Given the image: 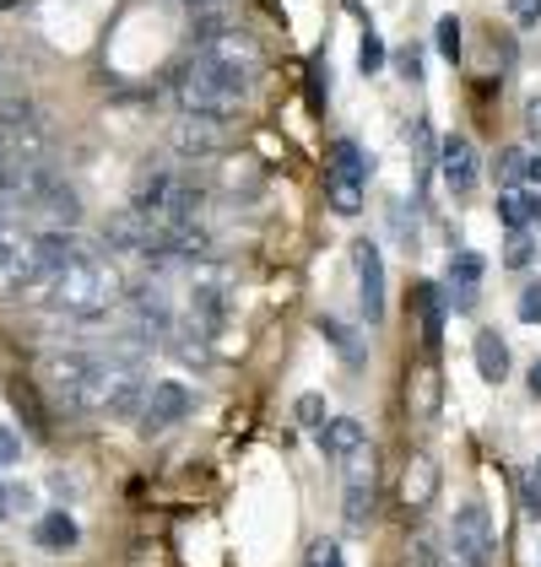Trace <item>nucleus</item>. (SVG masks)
Segmentation results:
<instances>
[{
  "mask_svg": "<svg viewBox=\"0 0 541 567\" xmlns=\"http://www.w3.org/2000/svg\"><path fill=\"white\" fill-rule=\"evenodd\" d=\"M44 303L54 308V313H65V319L98 324L103 313H114V308L125 303V276L88 244V249L44 287Z\"/></svg>",
  "mask_w": 541,
  "mask_h": 567,
  "instance_id": "obj_1",
  "label": "nucleus"
},
{
  "mask_svg": "<svg viewBox=\"0 0 541 567\" xmlns=\"http://www.w3.org/2000/svg\"><path fill=\"white\" fill-rule=\"evenodd\" d=\"M255 82H244L238 71H227L223 60H212L206 49H195L180 65V103L184 114H212V120H233L244 109Z\"/></svg>",
  "mask_w": 541,
  "mask_h": 567,
  "instance_id": "obj_2",
  "label": "nucleus"
},
{
  "mask_svg": "<svg viewBox=\"0 0 541 567\" xmlns=\"http://www.w3.org/2000/svg\"><path fill=\"white\" fill-rule=\"evenodd\" d=\"M82 249H88V244H82L76 233H49V227H39V233L22 244V255H17V265H11L6 276H11L17 292H44L49 281L76 260Z\"/></svg>",
  "mask_w": 541,
  "mask_h": 567,
  "instance_id": "obj_3",
  "label": "nucleus"
},
{
  "mask_svg": "<svg viewBox=\"0 0 541 567\" xmlns=\"http://www.w3.org/2000/svg\"><path fill=\"white\" fill-rule=\"evenodd\" d=\"M131 206L152 212L157 221H195V212H201V189H195L184 174H174V168H146V174L135 178Z\"/></svg>",
  "mask_w": 541,
  "mask_h": 567,
  "instance_id": "obj_4",
  "label": "nucleus"
},
{
  "mask_svg": "<svg viewBox=\"0 0 541 567\" xmlns=\"http://www.w3.org/2000/svg\"><path fill=\"white\" fill-rule=\"evenodd\" d=\"M336 465H341V514H347L353 529H363V524L374 519V492H379V460H374V443L363 437L358 449H347Z\"/></svg>",
  "mask_w": 541,
  "mask_h": 567,
  "instance_id": "obj_5",
  "label": "nucleus"
},
{
  "mask_svg": "<svg viewBox=\"0 0 541 567\" xmlns=\"http://www.w3.org/2000/svg\"><path fill=\"white\" fill-rule=\"evenodd\" d=\"M450 546H455V563L466 567H493L498 557V535H493V514L471 497V503H460L450 519Z\"/></svg>",
  "mask_w": 541,
  "mask_h": 567,
  "instance_id": "obj_6",
  "label": "nucleus"
},
{
  "mask_svg": "<svg viewBox=\"0 0 541 567\" xmlns=\"http://www.w3.org/2000/svg\"><path fill=\"white\" fill-rule=\"evenodd\" d=\"M363 184H368V157H363V146L358 141H336L325 189H330V206H336L341 217H358L363 212Z\"/></svg>",
  "mask_w": 541,
  "mask_h": 567,
  "instance_id": "obj_7",
  "label": "nucleus"
},
{
  "mask_svg": "<svg viewBox=\"0 0 541 567\" xmlns=\"http://www.w3.org/2000/svg\"><path fill=\"white\" fill-rule=\"evenodd\" d=\"M0 152L6 157H44V125H39L28 97L0 103Z\"/></svg>",
  "mask_w": 541,
  "mask_h": 567,
  "instance_id": "obj_8",
  "label": "nucleus"
},
{
  "mask_svg": "<svg viewBox=\"0 0 541 567\" xmlns=\"http://www.w3.org/2000/svg\"><path fill=\"white\" fill-rule=\"evenodd\" d=\"M195 49H206L212 60H223L227 71H238L244 82H255V76H261V44H255V33H249V28H238V17L223 22L217 33H206Z\"/></svg>",
  "mask_w": 541,
  "mask_h": 567,
  "instance_id": "obj_9",
  "label": "nucleus"
},
{
  "mask_svg": "<svg viewBox=\"0 0 541 567\" xmlns=\"http://www.w3.org/2000/svg\"><path fill=\"white\" fill-rule=\"evenodd\" d=\"M163 227H169V221H157L152 212L125 206V212H114V217H109V249H125V255L152 260V255H157V238H163Z\"/></svg>",
  "mask_w": 541,
  "mask_h": 567,
  "instance_id": "obj_10",
  "label": "nucleus"
},
{
  "mask_svg": "<svg viewBox=\"0 0 541 567\" xmlns=\"http://www.w3.org/2000/svg\"><path fill=\"white\" fill-rule=\"evenodd\" d=\"M190 405H195V394L184 390V384H152L146 390V400H141V433H163V427H174V422H184L190 416Z\"/></svg>",
  "mask_w": 541,
  "mask_h": 567,
  "instance_id": "obj_11",
  "label": "nucleus"
},
{
  "mask_svg": "<svg viewBox=\"0 0 541 567\" xmlns=\"http://www.w3.org/2000/svg\"><path fill=\"white\" fill-rule=\"evenodd\" d=\"M353 270H358L363 319H368V324H379V319H385V260H379V249H374L368 238L353 244Z\"/></svg>",
  "mask_w": 541,
  "mask_h": 567,
  "instance_id": "obj_12",
  "label": "nucleus"
},
{
  "mask_svg": "<svg viewBox=\"0 0 541 567\" xmlns=\"http://www.w3.org/2000/svg\"><path fill=\"white\" fill-rule=\"evenodd\" d=\"M169 141H174L180 157H212L223 146V120H212V114H180Z\"/></svg>",
  "mask_w": 541,
  "mask_h": 567,
  "instance_id": "obj_13",
  "label": "nucleus"
},
{
  "mask_svg": "<svg viewBox=\"0 0 541 567\" xmlns=\"http://www.w3.org/2000/svg\"><path fill=\"white\" fill-rule=\"evenodd\" d=\"M190 324L212 341V336H223L227 324V287L217 276H206V281H195V292H190Z\"/></svg>",
  "mask_w": 541,
  "mask_h": 567,
  "instance_id": "obj_14",
  "label": "nucleus"
},
{
  "mask_svg": "<svg viewBox=\"0 0 541 567\" xmlns=\"http://www.w3.org/2000/svg\"><path fill=\"white\" fill-rule=\"evenodd\" d=\"M439 174L450 184V195H471V184H477V152H471L466 135H445L439 141Z\"/></svg>",
  "mask_w": 541,
  "mask_h": 567,
  "instance_id": "obj_15",
  "label": "nucleus"
},
{
  "mask_svg": "<svg viewBox=\"0 0 541 567\" xmlns=\"http://www.w3.org/2000/svg\"><path fill=\"white\" fill-rule=\"evenodd\" d=\"M433 492H439V465H433V454H417L411 465H406V508H428L433 503Z\"/></svg>",
  "mask_w": 541,
  "mask_h": 567,
  "instance_id": "obj_16",
  "label": "nucleus"
},
{
  "mask_svg": "<svg viewBox=\"0 0 541 567\" xmlns=\"http://www.w3.org/2000/svg\"><path fill=\"white\" fill-rule=\"evenodd\" d=\"M471 351H477V373H482L488 384H503V379H509V347L498 341V330H477Z\"/></svg>",
  "mask_w": 541,
  "mask_h": 567,
  "instance_id": "obj_17",
  "label": "nucleus"
},
{
  "mask_svg": "<svg viewBox=\"0 0 541 567\" xmlns=\"http://www.w3.org/2000/svg\"><path fill=\"white\" fill-rule=\"evenodd\" d=\"M33 540L44 546V551H76V540H82V529L71 514H44V519L33 524Z\"/></svg>",
  "mask_w": 541,
  "mask_h": 567,
  "instance_id": "obj_18",
  "label": "nucleus"
},
{
  "mask_svg": "<svg viewBox=\"0 0 541 567\" xmlns=\"http://www.w3.org/2000/svg\"><path fill=\"white\" fill-rule=\"evenodd\" d=\"M477 287H482V255H455V260H450L455 308H471V303H477Z\"/></svg>",
  "mask_w": 541,
  "mask_h": 567,
  "instance_id": "obj_19",
  "label": "nucleus"
},
{
  "mask_svg": "<svg viewBox=\"0 0 541 567\" xmlns=\"http://www.w3.org/2000/svg\"><path fill=\"white\" fill-rule=\"evenodd\" d=\"M315 433H319V449H325L330 460H341L347 449H358L363 437H368V433H363V422H353V416H336V422H319Z\"/></svg>",
  "mask_w": 541,
  "mask_h": 567,
  "instance_id": "obj_20",
  "label": "nucleus"
},
{
  "mask_svg": "<svg viewBox=\"0 0 541 567\" xmlns=\"http://www.w3.org/2000/svg\"><path fill=\"white\" fill-rule=\"evenodd\" d=\"M406 152H411L417 174H428V163H433V131H428V120H411V131H406Z\"/></svg>",
  "mask_w": 541,
  "mask_h": 567,
  "instance_id": "obj_21",
  "label": "nucleus"
},
{
  "mask_svg": "<svg viewBox=\"0 0 541 567\" xmlns=\"http://www.w3.org/2000/svg\"><path fill=\"white\" fill-rule=\"evenodd\" d=\"M439 330H445V298L433 287H422V341H428V351L439 347Z\"/></svg>",
  "mask_w": 541,
  "mask_h": 567,
  "instance_id": "obj_22",
  "label": "nucleus"
},
{
  "mask_svg": "<svg viewBox=\"0 0 541 567\" xmlns=\"http://www.w3.org/2000/svg\"><path fill=\"white\" fill-rule=\"evenodd\" d=\"M17 514H33V492L0 481V519H17Z\"/></svg>",
  "mask_w": 541,
  "mask_h": 567,
  "instance_id": "obj_23",
  "label": "nucleus"
},
{
  "mask_svg": "<svg viewBox=\"0 0 541 567\" xmlns=\"http://www.w3.org/2000/svg\"><path fill=\"white\" fill-rule=\"evenodd\" d=\"M304 567H347V557H341V546L330 535H319L315 546L304 551Z\"/></svg>",
  "mask_w": 541,
  "mask_h": 567,
  "instance_id": "obj_24",
  "label": "nucleus"
},
{
  "mask_svg": "<svg viewBox=\"0 0 541 567\" xmlns=\"http://www.w3.org/2000/svg\"><path fill=\"white\" fill-rule=\"evenodd\" d=\"M358 71H363V76L385 71V44H379V33H374V28L363 33V44H358Z\"/></svg>",
  "mask_w": 541,
  "mask_h": 567,
  "instance_id": "obj_25",
  "label": "nucleus"
},
{
  "mask_svg": "<svg viewBox=\"0 0 541 567\" xmlns=\"http://www.w3.org/2000/svg\"><path fill=\"white\" fill-rule=\"evenodd\" d=\"M319 336H330L336 347L347 351V362H358V357H363V351H358V336H353V330H341V324H336L330 313H319Z\"/></svg>",
  "mask_w": 541,
  "mask_h": 567,
  "instance_id": "obj_26",
  "label": "nucleus"
},
{
  "mask_svg": "<svg viewBox=\"0 0 541 567\" xmlns=\"http://www.w3.org/2000/svg\"><path fill=\"white\" fill-rule=\"evenodd\" d=\"M498 217H503L509 233H520V227H525V200H520L514 189H503V195H498Z\"/></svg>",
  "mask_w": 541,
  "mask_h": 567,
  "instance_id": "obj_27",
  "label": "nucleus"
},
{
  "mask_svg": "<svg viewBox=\"0 0 541 567\" xmlns=\"http://www.w3.org/2000/svg\"><path fill=\"white\" fill-rule=\"evenodd\" d=\"M439 54H445V60H460V22H455V17H439Z\"/></svg>",
  "mask_w": 541,
  "mask_h": 567,
  "instance_id": "obj_28",
  "label": "nucleus"
},
{
  "mask_svg": "<svg viewBox=\"0 0 541 567\" xmlns=\"http://www.w3.org/2000/svg\"><path fill=\"white\" fill-rule=\"evenodd\" d=\"M17 178H22V157L0 152V200H17Z\"/></svg>",
  "mask_w": 541,
  "mask_h": 567,
  "instance_id": "obj_29",
  "label": "nucleus"
},
{
  "mask_svg": "<svg viewBox=\"0 0 541 567\" xmlns=\"http://www.w3.org/2000/svg\"><path fill=\"white\" fill-rule=\"evenodd\" d=\"M503 265H514V270H520V265H531V233H525V227H520V233H509Z\"/></svg>",
  "mask_w": 541,
  "mask_h": 567,
  "instance_id": "obj_30",
  "label": "nucleus"
},
{
  "mask_svg": "<svg viewBox=\"0 0 541 567\" xmlns=\"http://www.w3.org/2000/svg\"><path fill=\"white\" fill-rule=\"evenodd\" d=\"M520 319H525V324H541V281H531V287L520 292Z\"/></svg>",
  "mask_w": 541,
  "mask_h": 567,
  "instance_id": "obj_31",
  "label": "nucleus"
},
{
  "mask_svg": "<svg viewBox=\"0 0 541 567\" xmlns=\"http://www.w3.org/2000/svg\"><path fill=\"white\" fill-rule=\"evenodd\" d=\"M396 65H401L406 82H422V49H417V44H406L401 54H396Z\"/></svg>",
  "mask_w": 541,
  "mask_h": 567,
  "instance_id": "obj_32",
  "label": "nucleus"
},
{
  "mask_svg": "<svg viewBox=\"0 0 541 567\" xmlns=\"http://www.w3.org/2000/svg\"><path fill=\"white\" fill-rule=\"evenodd\" d=\"M509 17H514L520 28H537L541 22V0H509Z\"/></svg>",
  "mask_w": 541,
  "mask_h": 567,
  "instance_id": "obj_33",
  "label": "nucleus"
},
{
  "mask_svg": "<svg viewBox=\"0 0 541 567\" xmlns=\"http://www.w3.org/2000/svg\"><path fill=\"white\" fill-rule=\"evenodd\" d=\"M298 422H304V427H319V422H325V400H319V394H304V400H298Z\"/></svg>",
  "mask_w": 541,
  "mask_h": 567,
  "instance_id": "obj_34",
  "label": "nucleus"
},
{
  "mask_svg": "<svg viewBox=\"0 0 541 567\" xmlns=\"http://www.w3.org/2000/svg\"><path fill=\"white\" fill-rule=\"evenodd\" d=\"M520 178H525V152H509V157H503V184L520 189Z\"/></svg>",
  "mask_w": 541,
  "mask_h": 567,
  "instance_id": "obj_35",
  "label": "nucleus"
},
{
  "mask_svg": "<svg viewBox=\"0 0 541 567\" xmlns=\"http://www.w3.org/2000/svg\"><path fill=\"white\" fill-rule=\"evenodd\" d=\"M17 92H22V76H17V71L6 65V54H0V103H6V97H17Z\"/></svg>",
  "mask_w": 541,
  "mask_h": 567,
  "instance_id": "obj_36",
  "label": "nucleus"
},
{
  "mask_svg": "<svg viewBox=\"0 0 541 567\" xmlns=\"http://www.w3.org/2000/svg\"><path fill=\"white\" fill-rule=\"evenodd\" d=\"M411 567H439V557H433L428 540H411Z\"/></svg>",
  "mask_w": 541,
  "mask_h": 567,
  "instance_id": "obj_37",
  "label": "nucleus"
},
{
  "mask_svg": "<svg viewBox=\"0 0 541 567\" xmlns=\"http://www.w3.org/2000/svg\"><path fill=\"white\" fill-rule=\"evenodd\" d=\"M525 514H531V519H541V481H531V486H525Z\"/></svg>",
  "mask_w": 541,
  "mask_h": 567,
  "instance_id": "obj_38",
  "label": "nucleus"
},
{
  "mask_svg": "<svg viewBox=\"0 0 541 567\" xmlns=\"http://www.w3.org/2000/svg\"><path fill=\"white\" fill-rule=\"evenodd\" d=\"M525 131L541 135V97H531V103H525Z\"/></svg>",
  "mask_w": 541,
  "mask_h": 567,
  "instance_id": "obj_39",
  "label": "nucleus"
},
{
  "mask_svg": "<svg viewBox=\"0 0 541 567\" xmlns=\"http://www.w3.org/2000/svg\"><path fill=\"white\" fill-rule=\"evenodd\" d=\"M17 454H22V449H17V437L0 433V460H17Z\"/></svg>",
  "mask_w": 541,
  "mask_h": 567,
  "instance_id": "obj_40",
  "label": "nucleus"
},
{
  "mask_svg": "<svg viewBox=\"0 0 541 567\" xmlns=\"http://www.w3.org/2000/svg\"><path fill=\"white\" fill-rule=\"evenodd\" d=\"M525 178H531V184H541V157H525Z\"/></svg>",
  "mask_w": 541,
  "mask_h": 567,
  "instance_id": "obj_41",
  "label": "nucleus"
},
{
  "mask_svg": "<svg viewBox=\"0 0 541 567\" xmlns=\"http://www.w3.org/2000/svg\"><path fill=\"white\" fill-rule=\"evenodd\" d=\"M531 394H541V357L531 362Z\"/></svg>",
  "mask_w": 541,
  "mask_h": 567,
  "instance_id": "obj_42",
  "label": "nucleus"
},
{
  "mask_svg": "<svg viewBox=\"0 0 541 567\" xmlns=\"http://www.w3.org/2000/svg\"><path fill=\"white\" fill-rule=\"evenodd\" d=\"M525 212H531V217L541 221V195H531V206H525Z\"/></svg>",
  "mask_w": 541,
  "mask_h": 567,
  "instance_id": "obj_43",
  "label": "nucleus"
},
{
  "mask_svg": "<svg viewBox=\"0 0 541 567\" xmlns=\"http://www.w3.org/2000/svg\"><path fill=\"white\" fill-rule=\"evenodd\" d=\"M537 481H541V460H537Z\"/></svg>",
  "mask_w": 541,
  "mask_h": 567,
  "instance_id": "obj_44",
  "label": "nucleus"
},
{
  "mask_svg": "<svg viewBox=\"0 0 541 567\" xmlns=\"http://www.w3.org/2000/svg\"><path fill=\"white\" fill-rule=\"evenodd\" d=\"M537 567H541V563H537Z\"/></svg>",
  "mask_w": 541,
  "mask_h": 567,
  "instance_id": "obj_45",
  "label": "nucleus"
}]
</instances>
